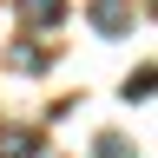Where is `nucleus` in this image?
Listing matches in <instances>:
<instances>
[{
  "instance_id": "1",
  "label": "nucleus",
  "mask_w": 158,
  "mask_h": 158,
  "mask_svg": "<svg viewBox=\"0 0 158 158\" xmlns=\"http://www.w3.org/2000/svg\"><path fill=\"white\" fill-rule=\"evenodd\" d=\"M92 27L106 40H125L132 33V0H92Z\"/></svg>"
},
{
  "instance_id": "5",
  "label": "nucleus",
  "mask_w": 158,
  "mask_h": 158,
  "mask_svg": "<svg viewBox=\"0 0 158 158\" xmlns=\"http://www.w3.org/2000/svg\"><path fill=\"white\" fill-rule=\"evenodd\" d=\"M13 66H20V73H40V66H46V53H40V46H13Z\"/></svg>"
},
{
  "instance_id": "6",
  "label": "nucleus",
  "mask_w": 158,
  "mask_h": 158,
  "mask_svg": "<svg viewBox=\"0 0 158 158\" xmlns=\"http://www.w3.org/2000/svg\"><path fill=\"white\" fill-rule=\"evenodd\" d=\"M125 99H152V66H138V73L125 79Z\"/></svg>"
},
{
  "instance_id": "2",
  "label": "nucleus",
  "mask_w": 158,
  "mask_h": 158,
  "mask_svg": "<svg viewBox=\"0 0 158 158\" xmlns=\"http://www.w3.org/2000/svg\"><path fill=\"white\" fill-rule=\"evenodd\" d=\"M59 13H66V0H20V20L27 27H53Z\"/></svg>"
},
{
  "instance_id": "3",
  "label": "nucleus",
  "mask_w": 158,
  "mask_h": 158,
  "mask_svg": "<svg viewBox=\"0 0 158 158\" xmlns=\"http://www.w3.org/2000/svg\"><path fill=\"white\" fill-rule=\"evenodd\" d=\"M0 158H40V132H0Z\"/></svg>"
},
{
  "instance_id": "4",
  "label": "nucleus",
  "mask_w": 158,
  "mask_h": 158,
  "mask_svg": "<svg viewBox=\"0 0 158 158\" xmlns=\"http://www.w3.org/2000/svg\"><path fill=\"white\" fill-rule=\"evenodd\" d=\"M92 158H138V152H132V145H125L118 132H106V138H99V152H92Z\"/></svg>"
}]
</instances>
